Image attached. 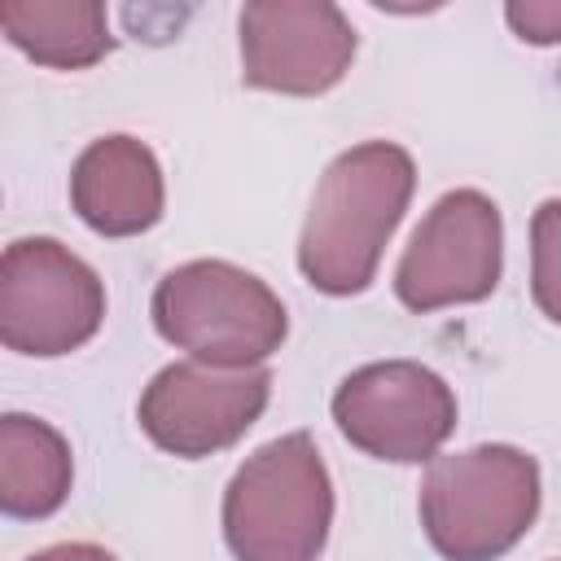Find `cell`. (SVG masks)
Returning a JSON list of instances; mask_svg holds the SVG:
<instances>
[{"mask_svg": "<svg viewBox=\"0 0 561 561\" xmlns=\"http://www.w3.org/2000/svg\"><path fill=\"white\" fill-rule=\"evenodd\" d=\"M105 320L101 276L57 237H18L0 254V342L57 359L96 337Z\"/></svg>", "mask_w": 561, "mask_h": 561, "instance_id": "cell-5", "label": "cell"}, {"mask_svg": "<svg viewBox=\"0 0 561 561\" xmlns=\"http://www.w3.org/2000/svg\"><path fill=\"white\" fill-rule=\"evenodd\" d=\"M504 276V219L482 188L443 193L416 224L399 267L394 294L408 311H443L482 302Z\"/></svg>", "mask_w": 561, "mask_h": 561, "instance_id": "cell-6", "label": "cell"}, {"mask_svg": "<svg viewBox=\"0 0 561 561\" xmlns=\"http://www.w3.org/2000/svg\"><path fill=\"white\" fill-rule=\"evenodd\" d=\"M504 18L522 44H561V0H508Z\"/></svg>", "mask_w": 561, "mask_h": 561, "instance_id": "cell-14", "label": "cell"}, {"mask_svg": "<svg viewBox=\"0 0 561 561\" xmlns=\"http://www.w3.org/2000/svg\"><path fill=\"white\" fill-rule=\"evenodd\" d=\"M241 83L280 96H320L355 61V26L333 0H250L237 18Z\"/></svg>", "mask_w": 561, "mask_h": 561, "instance_id": "cell-9", "label": "cell"}, {"mask_svg": "<svg viewBox=\"0 0 561 561\" xmlns=\"http://www.w3.org/2000/svg\"><path fill=\"white\" fill-rule=\"evenodd\" d=\"M70 206L101 237H140L162 219L167 184L153 149L136 136H101L70 167Z\"/></svg>", "mask_w": 561, "mask_h": 561, "instance_id": "cell-10", "label": "cell"}, {"mask_svg": "<svg viewBox=\"0 0 561 561\" xmlns=\"http://www.w3.org/2000/svg\"><path fill=\"white\" fill-rule=\"evenodd\" d=\"M153 329L210 368H254L289 333L285 302L267 280L228 263L193 259L153 285Z\"/></svg>", "mask_w": 561, "mask_h": 561, "instance_id": "cell-4", "label": "cell"}, {"mask_svg": "<svg viewBox=\"0 0 561 561\" xmlns=\"http://www.w3.org/2000/svg\"><path fill=\"white\" fill-rule=\"evenodd\" d=\"M75 482V456L61 430L39 416H0V508L18 522L53 517Z\"/></svg>", "mask_w": 561, "mask_h": 561, "instance_id": "cell-11", "label": "cell"}, {"mask_svg": "<svg viewBox=\"0 0 561 561\" xmlns=\"http://www.w3.org/2000/svg\"><path fill=\"white\" fill-rule=\"evenodd\" d=\"M26 561H118V557L101 543H53V548L31 552Z\"/></svg>", "mask_w": 561, "mask_h": 561, "instance_id": "cell-15", "label": "cell"}, {"mask_svg": "<svg viewBox=\"0 0 561 561\" xmlns=\"http://www.w3.org/2000/svg\"><path fill=\"white\" fill-rule=\"evenodd\" d=\"M0 31L48 70H88L114 48L101 0H4Z\"/></svg>", "mask_w": 561, "mask_h": 561, "instance_id": "cell-12", "label": "cell"}, {"mask_svg": "<svg viewBox=\"0 0 561 561\" xmlns=\"http://www.w3.org/2000/svg\"><path fill=\"white\" fill-rule=\"evenodd\" d=\"M333 421L351 447L390 465L434 460L456 430L451 386L416 359H377L342 377Z\"/></svg>", "mask_w": 561, "mask_h": 561, "instance_id": "cell-7", "label": "cell"}, {"mask_svg": "<svg viewBox=\"0 0 561 561\" xmlns=\"http://www.w3.org/2000/svg\"><path fill=\"white\" fill-rule=\"evenodd\" d=\"M224 543L237 561H316L333 526L329 465L307 430L250 451L224 486Z\"/></svg>", "mask_w": 561, "mask_h": 561, "instance_id": "cell-3", "label": "cell"}, {"mask_svg": "<svg viewBox=\"0 0 561 561\" xmlns=\"http://www.w3.org/2000/svg\"><path fill=\"white\" fill-rule=\"evenodd\" d=\"M416 188V162L394 140H364L337 153L307 206L298 232V272L329 298L364 294L381 250L403 224Z\"/></svg>", "mask_w": 561, "mask_h": 561, "instance_id": "cell-1", "label": "cell"}, {"mask_svg": "<svg viewBox=\"0 0 561 561\" xmlns=\"http://www.w3.org/2000/svg\"><path fill=\"white\" fill-rule=\"evenodd\" d=\"M543 500L539 460L513 443L434 456L421 478V526L443 561H495L522 543Z\"/></svg>", "mask_w": 561, "mask_h": 561, "instance_id": "cell-2", "label": "cell"}, {"mask_svg": "<svg viewBox=\"0 0 561 561\" xmlns=\"http://www.w3.org/2000/svg\"><path fill=\"white\" fill-rule=\"evenodd\" d=\"M272 399V373L254 368H210L202 359H175L149 377L136 403V421L153 447L180 460H202L237 438L263 416Z\"/></svg>", "mask_w": 561, "mask_h": 561, "instance_id": "cell-8", "label": "cell"}, {"mask_svg": "<svg viewBox=\"0 0 561 561\" xmlns=\"http://www.w3.org/2000/svg\"><path fill=\"white\" fill-rule=\"evenodd\" d=\"M530 298L561 324V197H548L530 215Z\"/></svg>", "mask_w": 561, "mask_h": 561, "instance_id": "cell-13", "label": "cell"}]
</instances>
